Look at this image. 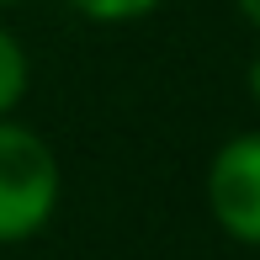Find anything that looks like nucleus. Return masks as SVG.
I'll list each match as a JSON object with an SVG mask.
<instances>
[{"instance_id": "obj_6", "label": "nucleus", "mask_w": 260, "mask_h": 260, "mask_svg": "<svg viewBox=\"0 0 260 260\" xmlns=\"http://www.w3.org/2000/svg\"><path fill=\"white\" fill-rule=\"evenodd\" d=\"M250 101L260 106V53H255V64H250Z\"/></svg>"}, {"instance_id": "obj_1", "label": "nucleus", "mask_w": 260, "mask_h": 260, "mask_svg": "<svg viewBox=\"0 0 260 260\" xmlns=\"http://www.w3.org/2000/svg\"><path fill=\"white\" fill-rule=\"evenodd\" d=\"M64 197V170L48 138L0 117V244H21L43 234Z\"/></svg>"}, {"instance_id": "obj_7", "label": "nucleus", "mask_w": 260, "mask_h": 260, "mask_svg": "<svg viewBox=\"0 0 260 260\" xmlns=\"http://www.w3.org/2000/svg\"><path fill=\"white\" fill-rule=\"evenodd\" d=\"M11 6H27V0H0V11H11Z\"/></svg>"}, {"instance_id": "obj_3", "label": "nucleus", "mask_w": 260, "mask_h": 260, "mask_svg": "<svg viewBox=\"0 0 260 260\" xmlns=\"http://www.w3.org/2000/svg\"><path fill=\"white\" fill-rule=\"evenodd\" d=\"M27 85H32L27 48L16 43V32H6V27H0V117H11V112L21 106Z\"/></svg>"}, {"instance_id": "obj_2", "label": "nucleus", "mask_w": 260, "mask_h": 260, "mask_svg": "<svg viewBox=\"0 0 260 260\" xmlns=\"http://www.w3.org/2000/svg\"><path fill=\"white\" fill-rule=\"evenodd\" d=\"M207 212L229 239L260 250V133H239L212 154Z\"/></svg>"}, {"instance_id": "obj_4", "label": "nucleus", "mask_w": 260, "mask_h": 260, "mask_svg": "<svg viewBox=\"0 0 260 260\" xmlns=\"http://www.w3.org/2000/svg\"><path fill=\"white\" fill-rule=\"evenodd\" d=\"M69 11H80L85 21H101V27H127V21L154 16L165 0H64Z\"/></svg>"}, {"instance_id": "obj_5", "label": "nucleus", "mask_w": 260, "mask_h": 260, "mask_svg": "<svg viewBox=\"0 0 260 260\" xmlns=\"http://www.w3.org/2000/svg\"><path fill=\"white\" fill-rule=\"evenodd\" d=\"M234 6H239V16L250 21V27L260 32V0H234Z\"/></svg>"}]
</instances>
